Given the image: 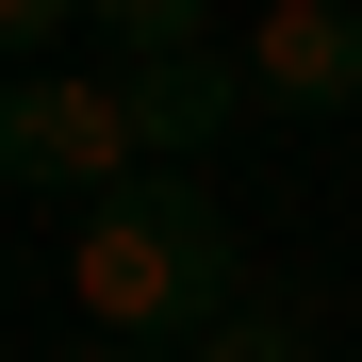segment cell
Wrapping results in <instances>:
<instances>
[{"label": "cell", "instance_id": "obj_4", "mask_svg": "<svg viewBox=\"0 0 362 362\" xmlns=\"http://www.w3.org/2000/svg\"><path fill=\"white\" fill-rule=\"evenodd\" d=\"M214 17L198 0H99V66H132V83H165V66H214Z\"/></svg>", "mask_w": 362, "mask_h": 362}, {"label": "cell", "instance_id": "obj_2", "mask_svg": "<svg viewBox=\"0 0 362 362\" xmlns=\"http://www.w3.org/2000/svg\"><path fill=\"white\" fill-rule=\"evenodd\" d=\"M165 181V132L115 66H49V83H0V198H132Z\"/></svg>", "mask_w": 362, "mask_h": 362}, {"label": "cell", "instance_id": "obj_5", "mask_svg": "<svg viewBox=\"0 0 362 362\" xmlns=\"http://www.w3.org/2000/svg\"><path fill=\"white\" fill-rule=\"evenodd\" d=\"M181 362H313V296H247L230 329H198Z\"/></svg>", "mask_w": 362, "mask_h": 362}, {"label": "cell", "instance_id": "obj_3", "mask_svg": "<svg viewBox=\"0 0 362 362\" xmlns=\"http://www.w3.org/2000/svg\"><path fill=\"white\" fill-rule=\"evenodd\" d=\"M230 66L264 115H362V0H264L230 33Z\"/></svg>", "mask_w": 362, "mask_h": 362}, {"label": "cell", "instance_id": "obj_6", "mask_svg": "<svg viewBox=\"0 0 362 362\" xmlns=\"http://www.w3.org/2000/svg\"><path fill=\"white\" fill-rule=\"evenodd\" d=\"M49 49H66V0H0V83H49Z\"/></svg>", "mask_w": 362, "mask_h": 362}, {"label": "cell", "instance_id": "obj_7", "mask_svg": "<svg viewBox=\"0 0 362 362\" xmlns=\"http://www.w3.org/2000/svg\"><path fill=\"white\" fill-rule=\"evenodd\" d=\"M33 362H148V346H99V329H66V346H33Z\"/></svg>", "mask_w": 362, "mask_h": 362}, {"label": "cell", "instance_id": "obj_1", "mask_svg": "<svg viewBox=\"0 0 362 362\" xmlns=\"http://www.w3.org/2000/svg\"><path fill=\"white\" fill-rule=\"evenodd\" d=\"M66 313L99 329V346H148V362H181L198 329H230L247 313V247H230V198L198 165H165V181H132V198H99L83 230H66Z\"/></svg>", "mask_w": 362, "mask_h": 362}]
</instances>
